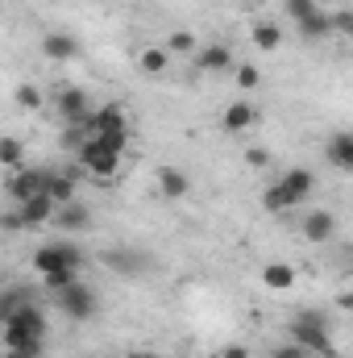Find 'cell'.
Wrapping results in <instances>:
<instances>
[{"mask_svg": "<svg viewBox=\"0 0 353 358\" xmlns=\"http://www.w3.org/2000/svg\"><path fill=\"white\" fill-rule=\"evenodd\" d=\"M291 342L303 346V350H316L324 358H337V346H333V334H329V321L312 308H303L295 321H291Z\"/></svg>", "mask_w": 353, "mask_h": 358, "instance_id": "cell-1", "label": "cell"}, {"mask_svg": "<svg viewBox=\"0 0 353 358\" xmlns=\"http://www.w3.org/2000/svg\"><path fill=\"white\" fill-rule=\"evenodd\" d=\"M50 217H54V200L46 192H38V196L21 200L8 217H0V229H33V225H50Z\"/></svg>", "mask_w": 353, "mask_h": 358, "instance_id": "cell-2", "label": "cell"}, {"mask_svg": "<svg viewBox=\"0 0 353 358\" xmlns=\"http://www.w3.org/2000/svg\"><path fill=\"white\" fill-rule=\"evenodd\" d=\"M54 304H59V313H67L71 321H91L96 308H100V300H96V292H91L88 283H71V287L54 292Z\"/></svg>", "mask_w": 353, "mask_h": 358, "instance_id": "cell-3", "label": "cell"}, {"mask_svg": "<svg viewBox=\"0 0 353 358\" xmlns=\"http://www.w3.org/2000/svg\"><path fill=\"white\" fill-rule=\"evenodd\" d=\"M75 155H80V167H84L88 176H96L100 183H108V179H112L117 171H121V155L104 150V146H100L96 138H88V142H84V146H80Z\"/></svg>", "mask_w": 353, "mask_h": 358, "instance_id": "cell-4", "label": "cell"}, {"mask_svg": "<svg viewBox=\"0 0 353 358\" xmlns=\"http://www.w3.org/2000/svg\"><path fill=\"white\" fill-rule=\"evenodd\" d=\"M80 263H84V255L71 246V242H50V246H38L33 250V271L38 275H50V271H80Z\"/></svg>", "mask_w": 353, "mask_h": 358, "instance_id": "cell-5", "label": "cell"}, {"mask_svg": "<svg viewBox=\"0 0 353 358\" xmlns=\"http://www.w3.org/2000/svg\"><path fill=\"white\" fill-rule=\"evenodd\" d=\"M54 113L67 121V125H80L91 117V96L84 88H59L54 92Z\"/></svg>", "mask_w": 353, "mask_h": 358, "instance_id": "cell-6", "label": "cell"}, {"mask_svg": "<svg viewBox=\"0 0 353 358\" xmlns=\"http://www.w3.org/2000/svg\"><path fill=\"white\" fill-rule=\"evenodd\" d=\"M100 263H104L108 271H117V275H125V279H137L142 271L150 267V259H146L142 250H133V246H121V250L112 246V250L100 255Z\"/></svg>", "mask_w": 353, "mask_h": 358, "instance_id": "cell-7", "label": "cell"}, {"mask_svg": "<svg viewBox=\"0 0 353 358\" xmlns=\"http://www.w3.org/2000/svg\"><path fill=\"white\" fill-rule=\"evenodd\" d=\"M42 183H46V171H42V167H17L13 176L4 179V192L21 204V200L38 196V192H42Z\"/></svg>", "mask_w": 353, "mask_h": 358, "instance_id": "cell-8", "label": "cell"}, {"mask_svg": "<svg viewBox=\"0 0 353 358\" xmlns=\"http://www.w3.org/2000/svg\"><path fill=\"white\" fill-rule=\"evenodd\" d=\"M0 329H13V334H29V338H46V313L38 304H21Z\"/></svg>", "mask_w": 353, "mask_h": 358, "instance_id": "cell-9", "label": "cell"}, {"mask_svg": "<svg viewBox=\"0 0 353 358\" xmlns=\"http://www.w3.org/2000/svg\"><path fill=\"white\" fill-rule=\"evenodd\" d=\"M254 125H258L254 100H233V104L225 108V117H220V129H225V134H246V129H254Z\"/></svg>", "mask_w": 353, "mask_h": 358, "instance_id": "cell-10", "label": "cell"}, {"mask_svg": "<svg viewBox=\"0 0 353 358\" xmlns=\"http://www.w3.org/2000/svg\"><path fill=\"white\" fill-rule=\"evenodd\" d=\"M88 129H91V138H96V134H121V129H129L125 108H121V104H100V108H91Z\"/></svg>", "mask_w": 353, "mask_h": 358, "instance_id": "cell-11", "label": "cell"}, {"mask_svg": "<svg viewBox=\"0 0 353 358\" xmlns=\"http://www.w3.org/2000/svg\"><path fill=\"white\" fill-rule=\"evenodd\" d=\"M50 225H54V229H67V234H80V229H91V213L80 204V200H71V204L54 208Z\"/></svg>", "mask_w": 353, "mask_h": 358, "instance_id": "cell-12", "label": "cell"}, {"mask_svg": "<svg viewBox=\"0 0 353 358\" xmlns=\"http://www.w3.org/2000/svg\"><path fill=\"white\" fill-rule=\"evenodd\" d=\"M337 234V217L329 213V208H312L308 217H303V238L308 242H329Z\"/></svg>", "mask_w": 353, "mask_h": 358, "instance_id": "cell-13", "label": "cell"}, {"mask_svg": "<svg viewBox=\"0 0 353 358\" xmlns=\"http://www.w3.org/2000/svg\"><path fill=\"white\" fill-rule=\"evenodd\" d=\"M4 350H8V358H42L46 355V338H29V334L4 329Z\"/></svg>", "mask_w": 353, "mask_h": 358, "instance_id": "cell-14", "label": "cell"}, {"mask_svg": "<svg viewBox=\"0 0 353 358\" xmlns=\"http://www.w3.org/2000/svg\"><path fill=\"white\" fill-rule=\"evenodd\" d=\"M195 67H200V71H229V67H233V50H229L225 42L200 46V50H195Z\"/></svg>", "mask_w": 353, "mask_h": 358, "instance_id": "cell-15", "label": "cell"}, {"mask_svg": "<svg viewBox=\"0 0 353 358\" xmlns=\"http://www.w3.org/2000/svg\"><path fill=\"white\" fill-rule=\"evenodd\" d=\"M154 183H158V192H163L167 200H183V196L191 192V179H187V171H179V167H158Z\"/></svg>", "mask_w": 353, "mask_h": 358, "instance_id": "cell-16", "label": "cell"}, {"mask_svg": "<svg viewBox=\"0 0 353 358\" xmlns=\"http://www.w3.org/2000/svg\"><path fill=\"white\" fill-rule=\"evenodd\" d=\"M42 55L54 59V63H67V59L80 55V42H75L71 34H46V38H42Z\"/></svg>", "mask_w": 353, "mask_h": 358, "instance_id": "cell-17", "label": "cell"}, {"mask_svg": "<svg viewBox=\"0 0 353 358\" xmlns=\"http://www.w3.org/2000/svg\"><path fill=\"white\" fill-rule=\"evenodd\" d=\"M295 267L291 263H266L262 267V287H270V292H291L295 287Z\"/></svg>", "mask_w": 353, "mask_h": 358, "instance_id": "cell-18", "label": "cell"}, {"mask_svg": "<svg viewBox=\"0 0 353 358\" xmlns=\"http://www.w3.org/2000/svg\"><path fill=\"white\" fill-rule=\"evenodd\" d=\"M278 183H283V187H287V192H291V196H295L299 204H303V200H308V196L316 192V176H312L308 167H291V171L278 179Z\"/></svg>", "mask_w": 353, "mask_h": 358, "instance_id": "cell-19", "label": "cell"}, {"mask_svg": "<svg viewBox=\"0 0 353 358\" xmlns=\"http://www.w3.org/2000/svg\"><path fill=\"white\" fill-rule=\"evenodd\" d=\"M329 163L341 167V171H353V134L350 129H341V134L329 138Z\"/></svg>", "mask_w": 353, "mask_h": 358, "instance_id": "cell-20", "label": "cell"}, {"mask_svg": "<svg viewBox=\"0 0 353 358\" xmlns=\"http://www.w3.org/2000/svg\"><path fill=\"white\" fill-rule=\"evenodd\" d=\"M42 192L54 200V208H63V204H71V200H75V176H50V171H46Z\"/></svg>", "mask_w": 353, "mask_h": 358, "instance_id": "cell-21", "label": "cell"}, {"mask_svg": "<svg viewBox=\"0 0 353 358\" xmlns=\"http://www.w3.org/2000/svg\"><path fill=\"white\" fill-rule=\"evenodd\" d=\"M295 29H299V38H303V42H320V38H329V34H333V29H329V13H320V8H316L312 17H303Z\"/></svg>", "mask_w": 353, "mask_h": 358, "instance_id": "cell-22", "label": "cell"}, {"mask_svg": "<svg viewBox=\"0 0 353 358\" xmlns=\"http://www.w3.org/2000/svg\"><path fill=\"white\" fill-rule=\"evenodd\" d=\"M21 304H33V292H29V287H4V292H0V325H4Z\"/></svg>", "mask_w": 353, "mask_h": 358, "instance_id": "cell-23", "label": "cell"}, {"mask_svg": "<svg viewBox=\"0 0 353 358\" xmlns=\"http://www.w3.org/2000/svg\"><path fill=\"white\" fill-rule=\"evenodd\" d=\"M250 42H254L258 50H278V46H283V29H278L274 21H258V25L250 29Z\"/></svg>", "mask_w": 353, "mask_h": 358, "instance_id": "cell-24", "label": "cell"}, {"mask_svg": "<svg viewBox=\"0 0 353 358\" xmlns=\"http://www.w3.org/2000/svg\"><path fill=\"white\" fill-rule=\"evenodd\" d=\"M262 204H266V213H291V208H299V200H295L283 183H270V187H266Z\"/></svg>", "mask_w": 353, "mask_h": 358, "instance_id": "cell-25", "label": "cell"}, {"mask_svg": "<svg viewBox=\"0 0 353 358\" xmlns=\"http://www.w3.org/2000/svg\"><path fill=\"white\" fill-rule=\"evenodd\" d=\"M167 63H171V55H167L163 46H146V50L137 55V67H142L146 76H163V71H167Z\"/></svg>", "mask_w": 353, "mask_h": 358, "instance_id": "cell-26", "label": "cell"}, {"mask_svg": "<svg viewBox=\"0 0 353 358\" xmlns=\"http://www.w3.org/2000/svg\"><path fill=\"white\" fill-rule=\"evenodd\" d=\"M163 50H167V55H195V50H200V42H195V34H191V29H175V34L163 42Z\"/></svg>", "mask_w": 353, "mask_h": 358, "instance_id": "cell-27", "label": "cell"}, {"mask_svg": "<svg viewBox=\"0 0 353 358\" xmlns=\"http://www.w3.org/2000/svg\"><path fill=\"white\" fill-rule=\"evenodd\" d=\"M0 167H8V171L25 167V146L17 138H0Z\"/></svg>", "mask_w": 353, "mask_h": 358, "instance_id": "cell-28", "label": "cell"}, {"mask_svg": "<svg viewBox=\"0 0 353 358\" xmlns=\"http://www.w3.org/2000/svg\"><path fill=\"white\" fill-rule=\"evenodd\" d=\"M42 279H46V287H50V292H63V287H71V283H80V271L63 267V271H50V275H42Z\"/></svg>", "mask_w": 353, "mask_h": 358, "instance_id": "cell-29", "label": "cell"}, {"mask_svg": "<svg viewBox=\"0 0 353 358\" xmlns=\"http://www.w3.org/2000/svg\"><path fill=\"white\" fill-rule=\"evenodd\" d=\"M17 104H21L25 113H38V108H42V92L33 88V84H21V88H17Z\"/></svg>", "mask_w": 353, "mask_h": 358, "instance_id": "cell-30", "label": "cell"}, {"mask_svg": "<svg viewBox=\"0 0 353 358\" xmlns=\"http://www.w3.org/2000/svg\"><path fill=\"white\" fill-rule=\"evenodd\" d=\"M96 142H100L104 150H112V155H125V146H129V129H121V134H96Z\"/></svg>", "mask_w": 353, "mask_h": 358, "instance_id": "cell-31", "label": "cell"}, {"mask_svg": "<svg viewBox=\"0 0 353 358\" xmlns=\"http://www.w3.org/2000/svg\"><path fill=\"white\" fill-rule=\"evenodd\" d=\"M258 84H262V71H258L254 63H246V67H237V88H241V92H254Z\"/></svg>", "mask_w": 353, "mask_h": 358, "instance_id": "cell-32", "label": "cell"}, {"mask_svg": "<svg viewBox=\"0 0 353 358\" xmlns=\"http://www.w3.org/2000/svg\"><path fill=\"white\" fill-rule=\"evenodd\" d=\"M316 8H320V4H316V0H287V17H291V21H295V25H299V21H303V17H312V13H316Z\"/></svg>", "mask_w": 353, "mask_h": 358, "instance_id": "cell-33", "label": "cell"}, {"mask_svg": "<svg viewBox=\"0 0 353 358\" xmlns=\"http://www.w3.org/2000/svg\"><path fill=\"white\" fill-rule=\"evenodd\" d=\"M329 29H337V34H353V13H350V8L329 13Z\"/></svg>", "mask_w": 353, "mask_h": 358, "instance_id": "cell-34", "label": "cell"}, {"mask_svg": "<svg viewBox=\"0 0 353 358\" xmlns=\"http://www.w3.org/2000/svg\"><path fill=\"white\" fill-rule=\"evenodd\" d=\"M246 167H254V171H266V167H270V155H266L262 146H250V150H246Z\"/></svg>", "mask_w": 353, "mask_h": 358, "instance_id": "cell-35", "label": "cell"}, {"mask_svg": "<svg viewBox=\"0 0 353 358\" xmlns=\"http://www.w3.org/2000/svg\"><path fill=\"white\" fill-rule=\"evenodd\" d=\"M270 358H308V350L291 342V346H278V350H274V355H270Z\"/></svg>", "mask_w": 353, "mask_h": 358, "instance_id": "cell-36", "label": "cell"}, {"mask_svg": "<svg viewBox=\"0 0 353 358\" xmlns=\"http://www.w3.org/2000/svg\"><path fill=\"white\" fill-rule=\"evenodd\" d=\"M220 358H250V350H246V346H225Z\"/></svg>", "mask_w": 353, "mask_h": 358, "instance_id": "cell-37", "label": "cell"}, {"mask_svg": "<svg viewBox=\"0 0 353 358\" xmlns=\"http://www.w3.org/2000/svg\"><path fill=\"white\" fill-rule=\"evenodd\" d=\"M125 358H158V355H150V350H133V355H125Z\"/></svg>", "mask_w": 353, "mask_h": 358, "instance_id": "cell-38", "label": "cell"}]
</instances>
